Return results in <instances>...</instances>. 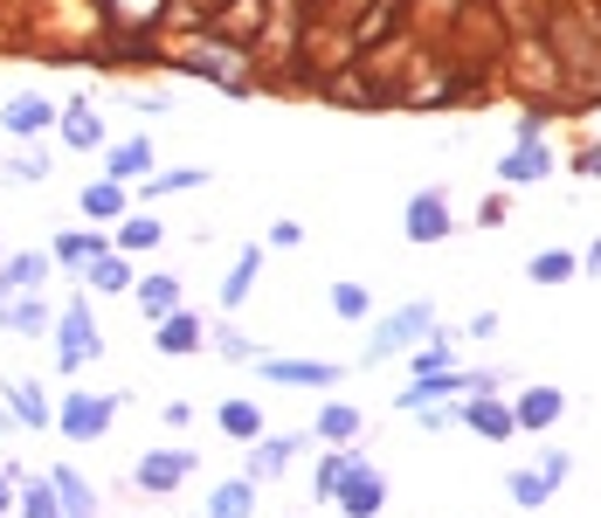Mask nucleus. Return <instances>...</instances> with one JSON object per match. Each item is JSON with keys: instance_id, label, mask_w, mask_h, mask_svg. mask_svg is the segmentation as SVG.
Returning a JSON list of instances; mask_svg holds the SVG:
<instances>
[{"instance_id": "obj_26", "label": "nucleus", "mask_w": 601, "mask_h": 518, "mask_svg": "<svg viewBox=\"0 0 601 518\" xmlns=\"http://www.w3.org/2000/svg\"><path fill=\"white\" fill-rule=\"evenodd\" d=\"M353 435H359V408L346 401H325L319 422H311V443H353Z\"/></svg>"}, {"instance_id": "obj_4", "label": "nucleus", "mask_w": 601, "mask_h": 518, "mask_svg": "<svg viewBox=\"0 0 601 518\" xmlns=\"http://www.w3.org/2000/svg\"><path fill=\"white\" fill-rule=\"evenodd\" d=\"M256 374L277 380V387H339L353 367H339V359H277V353H256Z\"/></svg>"}, {"instance_id": "obj_27", "label": "nucleus", "mask_w": 601, "mask_h": 518, "mask_svg": "<svg viewBox=\"0 0 601 518\" xmlns=\"http://www.w3.org/2000/svg\"><path fill=\"white\" fill-rule=\"evenodd\" d=\"M215 429L235 435V443H256V435H264V408H256V401H222L215 408Z\"/></svg>"}, {"instance_id": "obj_18", "label": "nucleus", "mask_w": 601, "mask_h": 518, "mask_svg": "<svg viewBox=\"0 0 601 518\" xmlns=\"http://www.w3.org/2000/svg\"><path fill=\"white\" fill-rule=\"evenodd\" d=\"M49 484H56V498H63V511H69V518H97V490H90V477H84V471L56 463V471H49Z\"/></svg>"}, {"instance_id": "obj_28", "label": "nucleus", "mask_w": 601, "mask_h": 518, "mask_svg": "<svg viewBox=\"0 0 601 518\" xmlns=\"http://www.w3.org/2000/svg\"><path fill=\"white\" fill-rule=\"evenodd\" d=\"M8 408H14L29 429H49V422H56V408L42 401V380H8Z\"/></svg>"}, {"instance_id": "obj_42", "label": "nucleus", "mask_w": 601, "mask_h": 518, "mask_svg": "<svg viewBox=\"0 0 601 518\" xmlns=\"http://www.w3.org/2000/svg\"><path fill=\"white\" fill-rule=\"evenodd\" d=\"M14 511V471H0V518Z\"/></svg>"}, {"instance_id": "obj_32", "label": "nucleus", "mask_w": 601, "mask_h": 518, "mask_svg": "<svg viewBox=\"0 0 601 518\" xmlns=\"http://www.w3.org/2000/svg\"><path fill=\"white\" fill-rule=\"evenodd\" d=\"M505 498H512V505H526V511H539L546 498H554V484H546L539 471H512V477H505Z\"/></svg>"}, {"instance_id": "obj_33", "label": "nucleus", "mask_w": 601, "mask_h": 518, "mask_svg": "<svg viewBox=\"0 0 601 518\" xmlns=\"http://www.w3.org/2000/svg\"><path fill=\"white\" fill-rule=\"evenodd\" d=\"M353 443H325V456H319V498H332V490H339V477H346L353 471Z\"/></svg>"}, {"instance_id": "obj_30", "label": "nucleus", "mask_w": 601, "mask_h": 518, "mask_svg": "<svg viewBox=\"0 0 601 518\" xmlns=\"http://www.w3.org/2000/svg\"><path fill=\"white\" fill-rule=\"evenodd\" d=\"M526 277L533 283H567V277H581V256H573V249H539L526 263Z\"/></svg>"}, {"instance_id": "obj_23", "label": "nucleus", "mask_w": 601, "mask_h": 518, "mask_svg": "<svg viewBox=\"0 0 601 518\" xmlns=\"http://www.w3.org/2000/svg\"><path fill=\"white\" fill-rule=\"evenodd\" d=\"M207 180H215L207 166H173V173H146L139 194H146V201H167V194H194V187H207Z\"/></svg>"}, {"instance_id": "obj_14", "label": "nucleus", "mask_w": 601, "mask_h": 518, "mask_svg": "<svg viewBox=\"0 0 601 518\" xmlns=\"http://www.w3.org/2000/svg\"><path fill=\"white\" fill-rule=\"evenodd\" d=\"M49 325H56V311H49L35 291L29 298H0V332H14V339H42Z\"/></svg>"}, {"instance_id": "obj_43", "label": "nucleus", "mask_w": 601, "mask_h": 518, "mask_svg": "<svg viewBox=\"0 0 601 518\" xmlns=\"http://www.w3.org/2000/svg\"><path fill=\"white\" fill-rule=\"evenodd\" d=\"M581 270H601V236H594V242L581 249Z\"/></svg>"}, {"instance_id": "obj_24", "label": "nucleus", "mask_w": 601, "mask_h": 518, "mask_svg": "<svg viewBox=\"0 0 601 518\" xmlns=\"http://www.w3.org/2000/svg\"><path fill=\"white\" fill-rule=\"evenodd\" d=\"M160 242H167V222H160V215H125V222H118V236H111V249H125V256L160 249Z\"/></svg>"}, {"instance_id": "obj_6", "label": "nucleus", "mask_w": 601, "mask_h": 518, "mask_svg": "<svg viewBox=\"0 0 601 518\" xmlns=\"http://www.w3.org/2000/svg\"><path fill=\"white\" fill-rule=\"evenodd\" d=\"M546 173H554V152H546L539 125H526V132H518V145L498 160V180H505V187H533V180H546Z\"/></svg>"}, {"instance_id": "obj_20", "label": "nucleus", "mask_w": 601, "mask_h": 518, "mask_svg": "<svg viewBox=\"0 0 601 518\" xmlns=\"http://www.w3.org/2000/svg\"><path fill=\"white\" fill-rule=\"evenodd\" d=\"M463 422L477 429V435H491V443H505V435H518V422H512V408L505 401H491V395H470V408H463Z\"/></svg>"}, {"instance_id": "obj_31", "label": "nucleus", "mask_w": 601, "mask_h": 518, "mask_svg": "<svg viewBox=\"0 0 601 518\" xmlns=\"http://www.w3.org/2000/svg\"><path fill=\"white\" fill-rule=\"evenodd\" d=\"M14 505H21V518H69V511H63V498H56V484H49V477H29Z\"/></svg>"}, {"instance_id": "obj_38", "label": "nucleus", "mask_w": 601, "mask_h": 518, "mask_svg": "<svg viewBox=\"0 0 601 518\" xmlns=\"http://www.w3.org/2000/svg\"><path fill=\"white\" fill-rule=\"evenodd\" d=\"M533 471H539V477H546V484H554V490H560V484H567V477H573V456H567V450H546V456H539V463H533Z\"/></svg>"}, {"instance_id": "obj_9", "label": "nucleus", "mask_w": 601, "mask_h": 518, "mask_svg": "<svg viewBox=\"0 0 601 518\" xmlns=\"http://www.w3.org/2000/svg\"><path fill=\"white\" fill-rule=\"evenodd\" d=\"M304 443H311V435H256V443H249V484H270V477H283V471H291V463L304 456Z\"/></svg>"}, {"instance_id": "obj_11", "label": "nucleus", "mask_w": 601, "mask_h": 518, "mask_svg": "<svg viewBox=\"0 0 601 518\" xmlns=\"http://www.w3.org/2000/svg\"><path fill=\"white\" fill-rule=\"evenodd\" d=\"M146 173H152V139H104V180L139 187Z\"/></svg>"}, {"instance_id": "obj_17", "label": "nucleus", "mask_w": 601, "mask_h": 518, "mask_svg": "<svg viewBox=\"0 0 601 518\" xmlns=\"http://www.w3.org/2000/svg\"><path fill=\"white\" fill-rule=\"evenodd\" d=\"M56 132H63V145H76V152H97V145H104V118L90 111V104H63Z\"/></svg>"}, {"instance_id": "obj_15", "label": "nucleus", "mask_w": 601, "mask_h": 518, "mask_svg": "<svg viewBox=\"0 0 601 518\" xmlns=\"http://www.w3.org/2000/svg\"><path fill=\"white\" fill-rule=\"evenodd\" d=\"M56 104H49V97H14L8 104V111H0V125H8V132L14 139H42V132H56Z\"/></svg>"}, {"instance_id": "obj_19", "label": "nucleus", "mask_w": 601, "mask_h": 518, "mask_svg": "<svg viewBox=\"0 0 601 518\" xmlns=\"http://www.w3.org/2000/svg\"><path fill=\"white\" fill-rule=\"evenodd\" d=\"M104 249H111V228H76V236H56V249H49V256H56L63 270H84L90 256H104Z\"/></svg>"}, {"instance_id": "obj_10", "label": "nucleus", "mask_w": 601, "mask_h": 518, "mask_svg": "<svg viewBox=\"0 0 601 518\" xmlns=\"http://www.w3.org/2000/svg\"><path fill=\"white\" fill-rule=\"evenodd\" d=\"M49 270H56V256H49V249H14V256H0V298H29V291H42Z\"/></svg>"}, {"instance_id": "obj_34", "label": "nucleus", "mask_w": 601, "mask_h": 518, "mask_svg": "<svg viewBox=\"0 0 601 518\" xmlns=\"http://www.w3.org/2000/svg\"><path fill=\"white\" fill-rule=\"evenodd\" d=\"M442 367H457V353H450V339H442V332H429V339L415 346V374H442Z\"/></svg>"}, {"instance_id": "obj_7", "label": "nucleus", "mask_w": 601, "mask_h": 518, "mask_svg": "<svg viewBox=\"0 0 601 518\" xmlns=\"http://www.w3.org/2000/svg\"><path fill=\"white\" fill-rule=\"evenodd\" d=\"M332 498H339V511H346V518H380V505H387V477L374 471V463H353V471L339 477Z\"/></svg>"}, {"instance_id": "obj_39", "label": "nucleus", "mask_w": 601, "mask_h": 518, "mask_svg": "<svg viewBox=\"0 0 601 518\" xmlns=\"http://www.w3.org/2000/svg\"><path fill=\"white\" fill-rule=\"evenodd\" d=\"M298 242H304L298 222H270V249H298Z\"/></svg>"}, {"instance_id": "obj_12", "label": "nucleus", "mask_w": 601, "mask_h": 518, "mask_svg": "<svg viewBox=\"0 0 601 518\" xmlns=\"http://www.w3.org/2000/svg\"><path fill=\"white\" fill-rule=\"evenodd\" d=\"M76 207H84L97 228H111V222L132 215V187H125V180H90V187L76 194Z\"/></svg>"}, {"instance_id": "obj_35", "label": "nucleus", "mask_w": 601, "mask_h": 518, "mask_svg": "<svg viewBox=\"0 0 601 518\" xmlns=\"http://www.w3.org/2000/svg\"><path fill=\"white\" fill-rule=\"evenodd\" d=\"M207 346H215L222 359H235V367H256V346L243 339V332H235V325H222V332H207Z\"/></svg>"}, {"instance_id": "obj_22", "label": "nucleus", "mask_w": 601, "mask_h": 518, "mask_svg": "<svg viewBox=\"0 0 601 518\" xmlns=\"http://www.w3.org/2000/svg\"><path fill=\"white\" fill-rule=\"evenodd\" d=\"M201 518H256V484H249V477L215 484V498H207V511H201Z\"/></svg>"}, {"instance_id": "obj_44", "label": "nucleus", "mask_w": 601, "mask_h": 518, "mask_svg": "<svg viewBox=\"0 0 601 518\" xmlns=\"http://www.w3.org/2000/svg\"><path fill=\"white\" fill-rule=\"evenodd\" d=\"M581 173H588V180H601V152H581Z\"/></svg>"}, {"instance_id": "obj_25", "label": "nucleus", "mask_w": 601, "mask_h": 518, "mask_svg": "<svg viewBox=\"0 0 601 518\" xmlns=\"http://www.w3.org/2000/svg\"><path fill=\"white\" fill-rule=\"evenodd\" d=\"M132 298H139V311H146V319H167V311H180V277H139L132 283Z\"/></svg>"}, {"instance_id": "obj_13", "label": "nucleus", "mask_w": 601, "mask_h": 518, "mask_svg": "<svg viewBox=\"0 0 601 518\" xmlns=\"http://www.w3.org/2000/svg\"><path fill=\"white\" fill-rule=\"evenodd\" d=\"M152 346H160V353H201L207 346V325L180 304V311H167V319H152Z\"/></svg>"}, {"instance_id": "obj_5", "label": "nucleus", "mask_w": 601, "mask_h": 518, "mask_svg": "<svg viewBox=\"0 0 601 518\" xmlns=\"http://www.w3.org/2000/svg\"><path fill=\"white\" fill-rule=\"evenodd\" d=\"M194 477V450H146L132 463V484L146 490V498H167V490H180Z\"/></svg>"}, {"instance_id": "obj_3", "label": "nucleus", "mask_w": 601, "mask_h": 518, "mask_svg": "<svg viewBox=\"0 0 601 518\" xmlns=\"http://www.w3.org/2000/svg\"><path fill=\"white\" fill-rule=\"evenodd\" d=\"M118 408H125V395H84V387H76V395H63V408H56V429L69 443H97Z\"/></svg>"}, {"instance_id": "obj_41", "label": "nucleus", "mask_w": 601, "mask_h": 518, "mask_svg": "<svg viewBox=\"0 0 601 518\" xmlns=\"http://www.w3.org/2000/svg\"><path fill=\"white\" fill-rule=\"evenodd\" d=\"M477 222H484V228H505V201H498V194H491V201L477 207Z\"/></svg>"}, {"instance_id": "obj_37", "label": "nucleus", "mask_w": 601, "mask_h": 518, "mask_svg": "<svg viewBox=\"0 0 601 518\" xmlns=\"http://www.w3.org/2000/svg\"><path fill=\"white\" fill-rule=\"evenodd\" d=\"M0 180H14V187H42V180H49V166L35 160V152H21V160H8V166H0Z\"/></svg>"}, {"instance_id": "obj_29", "label": "nucleus", "mask_w": 601, "mask_h": 518, "mask_svg": "<svg viewBox=\"0 0 601 518\" xmlns=\"http://www.w3.org/2000/svg\"><path fill=\"white\" fill-rule=\"evenodd\" d=\"M256 270H264V249H243V256H235V270L222 277V311H235V304L256 291Z\"/></svg>"}, {"instance_id": "obj_16", "label": "nucleus", "mask_w": 601, "mask_h": 518, "mask_svg": "<svg viewBox=\"0 0 601 518\" xmlns=\"http://www.w3.org/2000/svg\"><path fill=\"white\" fill-rule=\"evenodd\" d=\"M560 414H567V395H560V387H526V395L512 401V422H518V429H554Z\"/></svg>"}, {"instance_id": "obj_36", "label": "nucleus", "mask_w": 601, "mask_h": 518, "mask_svg": "<svg viewBox=\"0 0 601 518\" xmlns=\"http://www.w3.org/2000/svg\"><path fill=\"white\" fill-rule=\"evenodd\" d=\"M332 311H339V319H367L374 298L359 291V283H332Z\"/></svg>"}, {"instance_id": "obj_8", "label": "nucleus", "mask_w": 601, "mask_h": 518, "mask_svg": "<svg viewBox=\"0 0 601 518\" xmlns=\"http://www.w3.org/2000/svg\"><path fill=\"white\" fill-rule=\"evenodd\" d=\"M401 228H408V242H442V236H450V194H442V187H422V194H415L408 201V215H401Z\"/></svg>"}, {"instance_id": "obj_2", "label": "nucleus", "mask_w": 601, "mask_h": 518, "mask_svg": "<svg viewBox=\"0 0 601 518\" xmlns=\"http://www.w3.org/2000/svg\"><path fill=\"white\" fill-rule=\"evenodd\" d=\"M90 359H104V332L90 319V304L69 298L56 311V374H76V367H90Z\"/></svg>"}, {"instance_id": "obj_1", "label": "nucleus", "mask_w": 601, "mask_h": 518, "mask_svg": "<svg viewBox=\"0 0 601 518\" xmlns=\"http://www.w3.org/2000/svg\"><path fill=\"white\" fill-rule=\"evenodd\" d=\"M429 325H436V304L429 298H408V304H395L387 319L374 325V339H367V353H359V367H380V359H401V353H415L429 339Z\"/></svg>"}, {"instance_id": "obj_21", "label": "nucleus", "mask_w": 601, "mask_h": 518, "mask_svg": "<svg viewBox=\"0 0 601 518\" xmlns=\"http://www.w3.org/2000/svg\"><path fill=\"white\" fill-rule=\"evenodd\" d=\"M84 283H90V291H132V263H125V249H104V256H90V263H84Z\"/></svg>"}, {"instance_id": "obj_40", "label": "nucleus", "mask_w": 601, "mask_h": 518, "mask_svg": "<svg viewBox=\"0 0 601 518\" xmlns=\"http://www.w3.org/2000/svg\"><path fill=\"white\" fill-rule=\"evenodd\" d=\"M463 339H498V311H477V319H470V332Z\"/></svg>"}]
</instances>
